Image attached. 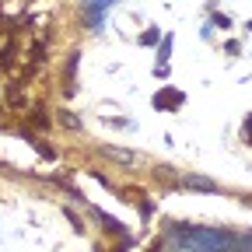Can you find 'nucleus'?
<instances>
[{
  "mask_svg": "<svg viewBox=\"0 0 252 252\" xmlns=\"http://www.w3.org/2000/svg\"><path fill=\"white\" fill-rule=\"evenodd\" d=\"M168 238L175 252H252V235H231L196 224H172Z\"/></svg>",
  "mask_w": 252,
  "mask_h": 252,
  "instance_id": "nucleus-1",
  "label": "nucleus"
},
{
  "mask_svg": "<svg viewBox=\"0 0 252 252\" xmlns=\"http://www.w3.org/2000/svg\"><path fill=\"white\" fill-rule=\"evenodd\" d=\"M109 4V0H84V7L91 11V25H98L102 21V7Z\"/></svg>",
  "mask_w": 252,
  "mask_h": 252,
  "instance_id": "nucleus-2",
  "label": "nucleus"
},
{
  "mask_svg": "<svg viewBox=\"0 0 252 252\" xmlns=\"http://www.w3.org/2000/svg\"><path fill=\"white\" fill-rule=\"evenodd\" d=\"M189 186H196V189H214V182H207V179H189Z\"/></svg>",
  "mask_w": 252,
  "mask_h": 252,
  "instance_id": "nucleus-3",
  "label": "nucleus"
}]
</instances>
